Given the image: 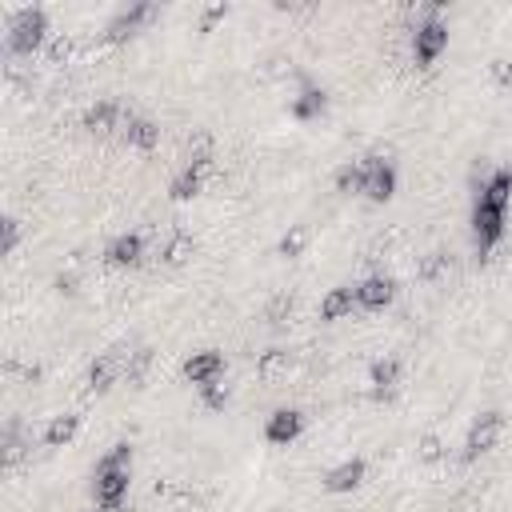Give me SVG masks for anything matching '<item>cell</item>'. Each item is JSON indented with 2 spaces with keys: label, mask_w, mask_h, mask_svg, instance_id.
<instances>
[{
  "label": "cell",
  "mask_w": 512,
  "mask_h": 512,
  "mask_svg": "<svg viewBox=\"0 0 512 512\" xmlns=\"http://www.w3.org/2000/svg\"><path fill=\"white\" fill-rule=\"evenodd\" d=\"M436 456H440V440L428 436V440H424V460H436Z\"/></svg>",
  "instance_id": "d4e9b609"
},
{
  "label": "cell",
  "mask_w": 512,
  "mask_h": 512,
  "mask_svg": "<svg viewBox=\"0 0 512 512\" xmlns=\"http://www.w3.org/2000/svg\"><path fill=\"white\" fill-rule=\"evenodd\" d=\"M44 40H48V12H44V8H20V12L8 20L4 44H8L12 56H32V52L44 48Z\"/></svg>",
  "instance_id": "3957f363"
},
{
  "label": "cell",
  "mask_w": 512,
  "mask_h": 512,
  "mask_svg": "<svg viewBox=\"0 0 512 512\" xmlns=\"http://www.w3.org/2000/svg\"><path fill=\"white\" fill-rule=\"evenodd\" d=\"M336 188H340V192H360V188H364V160L344 164V168L336 172Z\"/></svg>",
  "instance_id": "7402d4cb"
},
{
  "label": "cell",
  "mask_w": 512,
  "mask_h": 512,
  "mask_svg": "<svg viewBox=\"0 0 512 512\" xmlns=\"http://www.w3.org/2000/svg\"><path fill=\"white\" fill-rule=\"evenodd\" d=\"M160 256H164V264H184V260L192 256V236L172 232V236H168V244L160 248Z\"/></svg>",
  "instance_id": "44dd1931"
},
{
  "label": "cell",
  "mask_w": 512,
  "mask_h": 512,
  "mask_svg": "<svg viewBox=\"0 0 512 512\" xmlns=\"http://www.w3.org/2000/svg\"><path fill=\"white\" fill-rule=\"evenodd\" d=\"M184 376L204 392V388H212V384H220V380H224V356H220V352H212V348L192 352V356L184 360Z\"/></svg>",
  "instance_id": "ba28073f"
},
{
  "label": "cell",
  "mask_w": 512,
  "mask_h": 512,
  "mask_svg": "<svg viewBox=\"0 0 512 512\" xmlns=\"http://www.w3.org/2000/svg\"><path fill=\"white\" fill-rule=\"evenodd\" d=\"M84 128L88 132H112V128H124L120 124V104L116 100H100V104H92L88 112H84Z\"/></svg>",
  "instance_id": "e0dca14e"
},
{
  "label": "cell",
  "mask_w": 512,
  "mask_h": 512,
  "mask_svg": "<svg viewBox=\"0 0 512 512\" xmlns=\"http://www.w3.org/2000/svg\"><path fill=\"white\" fill-rule=\"evenodd\" d=\"M392 296H396V284H392L388 276H368V280L356 284V308H364V312H380V308H388Z\"/></svg>",
  "instance_id": "7c38bea8"
},
{
  "label": "cell",
  "mask_w": 512,
  "mask_h": 512,
  "mask_svg": "<svg viewBox=\"0 0 512 512\" xmlns=\"http://www.w3.org/2000/svg\"><path fill=\"white\" fill-rule=\"evenodd\" d=\"M304 240H308V232H304V228H296L292 236H284V240H280V252H288V256H296V252L304 248Z\"/></svg>",
  "instance_id": "cb8c5ba5"
},
{
  "label": "cell",
  "mask_w": 512,
  "mask_h": 512,
  "mask_svg": "<svg viewBox=\"0 0 512 512\" xmlns=\"http://www.w3.org/2000/svg\"><path fill=\"white\" fill-rule=\"evenodd\" d=\"M444 48H448V20H440V12L428 8V16H424V20L416 24V32H412V60H416L420 68H432Z\"/></svg>",
  "instance_id": "277c9868"
},
{
  "label": "cell",
  "mask_w": 512,
  "mask_h": 512,
  "mask_svg": "<svg viewBox=\"0 0 512 512\" xmlns=\"http://www.w3.org/2000/svg\"><path fill=\"white\" fill-rule=\"evenodd\" d=\"M124 368H128V360H124L120 352H104V356H100V360L88 368V384H92L96 392H108V388H112V384L124 376Z\"/></svg>",
  "instance_id": "9a60e30c"
},
{
  "label": "cell",
  "mask_w": 512,
  "mask_h": 512,
  "mask_svg": "<svg viewBox=\"0 0 512 512\" xmlns=\"http://www.w3.org/2000/svg\"><path fill=\"white\" fill-rule=\"evenodd\" d=\"M364 476H368L364 456H348V460H340V464H332V468L324 472V492H332V496L356 492V488L364 484Z\"/></svg>",
  "instance_id": "52a82bcc"
},
{
  "label": "cell",
  "mask_w": 512,
  "mask_h": 512,
  "mask_svg": "<svg viewBox=\"0 0 512 512\" xmlns=\"http://www.w3.org/2000/svg\"><path fill=\"white\" fill-rule=\"evenodd\" d=\"M128 480H132V448L116 444L92 472V512H124V496H128Z\"/></svg>",
  "instance_id": "7a4b0ae2"
},
{
  "label": "cell",
  "mask_w": 512,
  "mask_h": 512,
  "mask_svg": "<svg viewBox=\"0 0 512 512\" xmlns=\"http://www.w3.org/2000/svg\"><path fill=\"white\" fill-rule=\"evenodd\" d=\"M156 16V8L152 4H132V8H124V12H116L112 20H108V28H104V40L108 44H120V40H128V36H136L148 20Z\"/></svg>",
  "instance_id": "9c48e42d"
},
{
  "label": "cell",
  "mask_w": 512,
  "mask_h": 512,
  "mask_svg": "<svg viewBox=\"0 0 512 512\" xmlns=\"http://www.w3.org/2000/svg\"><path fill=\"white\" fill-rule=\"evenodd\" d=\"M300 432H304V416L296 408H276L264 420V440L276 444V448H288L292 440H300Z\"/></svg>",
  "instance_id": "30bf717a"
},
{
  "label": "cell",
  "mask_w": 512,
  "mask_h": 512,
  "mask_svg": "<svg viewBox=\"0 0 512 512\" xmlns=\"http://www.w3.org/2000/svg\"><path fill=\"white\" fill-rule=\"evenodd\" d=\"M500 432H504V416H500V412H480V416L472 420L468 436H464V460H476V456L492 452L496 440H500Z\"/></svg>",
  "instance_id": "8992f818"
},
{
  "label": "cell",
  "mask_w": 512,
  "mask_h": 512,
  "mask_svg": "<svg viewBox=\"0 0 512 512\" xmlns=\"http://www.w3.org/2000/svg\"><path fill=\"white\" fill-rule=\"evenodd\" d=\"M140 256H144V236H140V232H120V236H112L108 248H104V260H108L112 268H136Z\"/></svg>",
  "instance_id": "8fae6325"
},
{
  "label": "cell",
  "mask_w": 512,
  "mask_h": 512,
  "mask_svg": "<svg viewBox=\"0 0 512 512\" xmlns=\"http://www.w3.org/2000/svg\"><path fill=\"white\" fill-rule=\"evenodd\" d=\"M368 380H372V396H376V400L392 396V392H396V384H400V360H396V356H388V360H376Z\"/></svg>",
  "instance_id": "ac0fdd59"
},
{
  "label": "cell",
  "mask_w": 512,
  "mask_h": 512,
  "mask_svg": "<svg viewBox=\"0 0 512 512\" xmlns=\"http://www.w3.org/2000/svg\"><path fill=\"white\" fill-rule=\"evenodd\" d=\"M508 204H512V172L508 168H496L480 184V192L472 200V244H476L480 256H488L500 244L504 220H508Z\"/></svg>",
  "instance_id": "6da1fadb"
},
{
  "label": "cell",
  "mask_w": 512,
  "mask_h": 512,
  "mask_svg": "<svg viewBox=\"0 0 512 512\" xmlns=\"http://www.w3.org/2000/svg\"><path fill=\"white\" fill-rule=\"evenodd\" d=\"M360 196H368L372 204H388L396 196V164L388 156H364V188Z\"/></svg>",
  "instance_id": "5b68a950"
},
{
  "label": "cell",
  "mask_w": 512,
  "mask_h": 512,
  "mask_svg": "<svg viewBox=\"0 0 512 512\" xmlns=\"http://www.w3.org/2000/svg\"><path fill=\"white\" fill-rule=\"evenodd\" d=\"M356 308V284H340L320 300V320H344Z\"/></svg>",
  "instance_id": "2e32d148"
},
{
  "label": "cell",
  "mask_w": 512,
  "mask_h": 512,
  "mask_svg": "<svg viewBox=\"0 0 512 512\" xmlns=\"http://www.w3.org/2000/svg\"><path fill=\"white\" fill-rule=\"evenodd\" d=\"M204 168H208V156H196L192 164H184V168L172 176V184H168L172 200H192V196H200V188H204Z\"/></svg>",
  "instance_id": "4fadbf2b"
},
{
  "label": "cell",
  "mask_w": 512,
  "mask_h": 512,
  "mask_svg": "<svg viewBox=\"0 0 512 512\" xmlns=\"http://www.w3.org/2000/svg\"><path fill=\"white\" fill-rule=\"evenodd\" d=\"M76 432H80V416L64 412V416H56V420L44 428V444H48V448H60V444H68Z\"/></svg>",
  "instance_id": "d6986e66"
},
{
  "label": "cell",
  "mask_w": 512,
  "mask_h": 512,
  "mask_svg": "<svg viewBox=\"0 0 512 512\" xmlns=\"http://www.w3.org/2000/svg\"><path fill=\"white\" fill-rule=\"evenodd\" d=\"M324 112V92L320 88H304L296 100H292V116L296 120H312V116H320Z\"/></svg>",
  "instance_id": "ffe728a7"
},
{
  "label": "cell",
  "mask_w": 512,
  "mask_h": 512,
  "mask_svg": "<svg viewBox=\"0 0 512 512\" xmlns=\"http://www.w3.org/2000/svg\"><path fill=\"white\" fill-rule=\"evenodd\" d=\"M0 232H4V236H0V252L12 256L16 244H20V220H16V216H4V220H0Z\"/></svg>",
  "instance_id": "603a6c76"
},
{
  "label": "cell",
  "mask_w": 512,
  "mask_h": 512,
  "mask_svg": "<svg viewBox=\"0 0 512 512\" xmlns=\"http://www.w3.org/2000/svg\"><path fill=\"white\" fill-rule=\"evenodd\" d=\"M124 144L136 148V152H152L160 144V128L148 116H132L128 112V120H124Z\"/></svg>",
  "instance_id": "5bb4252c"
}]
</instances>
